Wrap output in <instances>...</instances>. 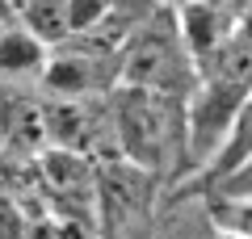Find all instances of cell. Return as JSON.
<instances>
[{
  "instance_id": "cell-9",
  "label": "cell",
  "mask_w": 252,
  "mask_h": 239,
  "mask_svg": "<svg viewBox=\"0 0 252 239\" xmlns=\"http://www.w3.org/2000/svg\"><path fill=\"white\" fill-rule=\"evenodd\" d=\"M252 159V92H248V101L240 105V114H235V122H231V134H227V143H223V151L215 155V164H210L206 172H202V185L206 189H215L223 177H231L235 168H244Z\"/></svg>"
},
{
  "instance_id": "cell-7",
  "label": "cell",
  "mask_w": 252,
  "mask_h": 239,
  "mask_svg": "<svg viewBox=\"0 0 252 239\" xmlns=\"http://www.w3.org/2000/svg\"><path fill=\"white\" fill-rule=\"evenodd\" d=\"M46 63H51V46L38 34H30L26 26H13L0 34V76H9V80L38 76L42 80Z\"/></svg>"
},
{
  "instance_id": "cell-6",
  "label": "cell",
  "mask_w": 252,
  "mask_h": 239,
  "mask_svg": "<svg viewBox=\"0 0 252 239\" xmlns=\"http://www.w3.org/2000/svg\"><path fill=\"white\" fill-rule=\"evenodd\" d=\"M0 143L13 151V155H34L51 143V122H46V109H38L34 101H13V105L0 109Z\"/></svg>"
},
{
  "instance_id": "cell-4",
  "label": "cell",
  "mask_w": 252,
  "mask_h": 239,
  "mask_svg": "<svg viewBox=\"0 0 252 239\" xmlns=\"http://www.w3.org/2000/svg\"><path fill=\"white\" fill-rule=\"evenodd\" d=\"M114 80H122L118 55H97L89 38H67L55 46L51 63L42 71V89H51L59 101H89L93 92L109 89Z\"/></svg>"
},
{
  "instance_id": "cell-12",
  "label": "cell",
  "mask_w": 252,
  "mask_h": 239,
  "mask_svg": "<svg viewBox=\"0 0 252 239\" xmlns=\"http://www.w3.org/2000/svg\"><path fill=\"white\" fill-rule=\"evenodd\" d=\"M206 193H227V197H252V159L244 164V168H235L231 177H223L215 189H206Z\"/></svg>"
},
{
  "instance_id": "cell-1",
  "label": "cell",
  "mask_w": 252,
  "mask_h": 239,
  "mask_svg": "<svg viewBox=\"0 0 252 239\" xmlns=\"http://www.w3.org/2000/svg\"><path fill=\"white\" fill-rule=\"evenodd\" d=\"M109 126L118 139V155L143 172L177 168L185 177V143H189V114L181 92L135 89L122 84L109 105Z\"/></svg>"
},
{
  "instance_id": "cell-10",
  "label": "cell",
  "mask_w": 252,
  "mask_h": 239,
  "mask_svg": "<svg viewBox=\"0 0 252 239\" xmlns=\"http://www.w3.org/2000/svg\"><path fill=\"white\" fill-rule=\"evenodd\" d=\"M206 210L215 231L252 239V197H227V193H206Z\"/></svg>"
},
{
  "instance_id": "cell-14",
  "label": "cell",
  "mask_w": 252,
  "mask_h": 239,
  "mask_svg": "<svg viewBox=\"0 0 252 239\" xmlns=\"http://www.w3.org/2000/svg\"><path fill=\"white\" fill-rule=\"evenodd\" d=\"M215 239H244V235H231V231H215Z\"/></svg>"
},
{
  "instance_id": "cell-11",
  "label": "cell",
  "mask_w": 252,
  "mask_h": 239,
  "mask_svg": "<svg viewBox=\"0 0 252 239\" xmlns=\"http://www.w3.org/2000/svg\"><path fill=\"white\" fill-rule=\"evenodd\" d=\"M34 218L26 214V206L13 193H0V239H30Z\"/></svg>"
},
{
  "instance_id": "cell-5",
  "label": "cell",
  "mask_w": 252,
  "mask_h": 239,
  "mask_svg": "<svg viewBox=\"0 0 252 239\" xmlns=\"http://www.w3.org/2000/svg\"><path fill=\"white\" fill-rule=\"evenodd\" d=\"M235 21L240 17L223 4H215V0H181L177 4V26H181V38H185L193 63L223 51L235 34Z\"/></svg>"
},
{
  "instance_id": "cell-2",
  "label": "cell",
  "mask_w": 252,
  "mask_h": 239,
  "mask_svg": "<svg viewBox=\"0 0 252 239\" xmlns=\"http://www.w3.org/2000/svg\"><path fill=\"white\" fill-rule=\"evenodd\" d=\"M118 67H122V84H135V89H160L181 97L198 89V63L181 38L177 9L139 21L135 34L118 51Z\"/></svg>"
},
{
  "instance_id": "cell-8",
  "label": "cell",
  "mask_w": 252,
  "mask_h": 239,
  "mask_svg": "<svg viewBox=\"0 0 252 239\" xmlns=\"http://www.w3.org/2000/svg\"><path fill=\"white\" fill-rule=\"evenodd\" d=\"M17 26L38 34L46 46H63L72 38V0H13Z\"/></svg>"
},
{
  "instance_id": "cell-3",
  "label": "cell",
  "mask_w": 252,
  "mask_h": 239,
  "mask_svg": "<svg viewBox=\"0 0 252 239\" xmlns=\"http://www.w3.org/2000/svg\"><path fill=\"white\" fill-rule=\"evenodd\" d=\"M252 89L244 84H223V80H198V89L185 97L189 114V143H185V177L206 172L215 164V155L223 151L231 122L240 114V105L248 101Z\"/></svg>"
},
{
  "instance_id": "cell-13",
  "label": "cell",
  "mask_w": 252,
  "mask_h": 239,
  "mask_svg": "<svg viewBox=\"0 0 252 239\" xmlns=\"http://www.w3.org/2000/svg\"><path fill=\"white\" fill-rule=\"evenodd\" d=\"M215 4H223V9H231L235 17H240V13H248V9H252V0H215Z\"/></svg>"
}]
</instances>
